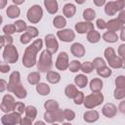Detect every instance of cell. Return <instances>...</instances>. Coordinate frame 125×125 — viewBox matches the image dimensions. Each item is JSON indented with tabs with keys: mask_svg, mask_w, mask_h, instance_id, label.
I'll return each instance as SVG.
<instances>
[{
	"mask_svg": "<svg viewBox=\"0 0 125 125\" xmlns=\"http://www.w3.org/2000/svg\"><path fill=\"white\" fill-rule=\"evenodd\" d=\"M122 25L123 24L117 19H112V20H110L106 22V29H107V31L115 32V31L121 30V28L123 27Z\"/></svg>",
	"mask_w": 125,
	"mask_h": 125,
	"instance_id": "obj_17",
	"label": "cell"
},
{
	"mask_svg": "<svg viewBox=\"0 0 125 125\" xmlns=\"http://www.w3.org/2000/svg\"><path fill=\"white\" fill-rule=\"evenodd\" d=\"M43 16V11L42 8L39 5H33L31 6L26 13V18L31 23H37L41 21Z\"/></svg>",
	"mask_w": 125,
	"mask_h": 125,
	"instance_id": "obj_6",
	"label": "cell"
},
{
	"mask_svg": "<svg viewBox=\"0 0 125 125\" xmlns=\"http://www.w3.org/2000/svg\"><path fill=\"white\" fill-rule=\"evenodd\" d=\"M2 30H3L4 34H6V35H12L13 33L17 32V28H16L14 23L13 24H6L5 26H3Z\"/></svg>",
	"mask_w": 125,
	"mask_h": 125,
	"instance_id": "obj_41",
	"label": "cell"
},
{
	"mask_svg": "<svg viewBox=\"0 0 125 125\" xmlns=\"http://www.w3.org/2000/svg\"><path fill=\"white\" fill-rule=\"evenodd\" d=\"M44 107L46 111H53L59 109V103L55 100H48L44 103Z\"/></svg>",
	"mask_w": 125,
	"mask_h": 125,
	"instance_id": "obj_30",
	"label": "cell"
},
{
	"mask_svg": "<svg viewBox=\"0 0 125 125\" xmlns=\"http://www.w3.org/2000/svg\"><path fill=\"white\" fill-rule=\"evenodd\" d=\"M118 55L121 59L125 58V44H121L118 47Z\"/></svg>",
	"mask_w": 125,
	"mask_h": 125,
	"instance_id": "obj_51",
	"label": "cell"
},
{
	"mask_svg": "<svg viewBox=\"0 0 125 125\" xmlns=\"http://www.w3.org/2000/svg\"><path fill=\"white\" fill-rule=\"evenodd\" d=\"M69 70L71 72H77L79 69H81V62L79 61H71L70 63H69V66H68Z\"/></svg>",
	"mask_w": 125,
	"mask_h": 125,
	"instance_id": "obj_42",
	"label": "cell"
},
{
	"mask_svg": "<svg viewBox=\"0 0 125 125\" xmlns=\"http://www.w3.org/2000/svg\"><path fill=\"white\" fill-rule=\"evenodd\" d=\"M45 44L47 51H49L51 54H55L59 49V43L54 34H47L45 36Z\"/></svg>",
	"mask_w": 125,
	"mask_h": 125,
	"instance_id": "obj_11",
	"label": "cell"
},
{
	"mask_svg": "<svg viewBox=\"0 0 125 125\" xmlns=\"http://www.w3.org/2000/svg\"><path fill=\"white\" fill-rule=\"evenodd\" d=\"M20 125H32V121L26 117H23V118H21Z\"/></svg>",
	"mask_w": 125,
	"mask_h": 125,
	"instance_id": "obj_55",
	"label": "cell"
},
{
	"mask_svg": "<svg viewBox=\"0 0 125 125\" xmlns=\"http://www.w3.org/2000/svg\"><path fill=\"white\" fill-rule=\"evenodd\" d=\"M93 69H94V65H93V62H84L81 64V70L84 73H91Z\"/></svg>",
	"mask_w": 125,
	"mask_h": 125,
	"instance_id": "obj_39",
	"label": "cell"
},
{
	"mask_svg": "<svg viewBox=\"0 0 125 125\" xmlns=\"http://www.w3.org/2000/svg\"><path fill=\"white\" fill-rule=\"evenodd\" d=\"M53 24L56 28H59V29L63 28L66 25V20L62 16H57L53 20Z\"/></svg>",
	"mask_w": 125,
	"mask_h": 125,
	"instance_id": "obj_29",
	"label": "cell"
},
{
	"mask_svg": "<svg viewBox=\"0 0 125 125\" xmlns=\"http://www.w3.org/2000/svg\"><path fill=\"white\" fill-rule=\"evenodd\" d=\"M25 108H26V106L24 105L23 103L18 102V103L16 104V106H15V110H14V111L18 112L19 114H22L23 112H25Z\"/></svg>",
	"mask_w": 125,
	"mask_h": 125,
	"instance_id": "obj_45",
	"label": "cell"
},
{
	"mask_svg": "<svg viewBox=\"0 0 125 125\" xmlns=\"http://www.w3.org/2000/svg\"><path fill=\"white\" fill-rule=\"evenodd\" d=\"M3 60L7 63H15L19 60V53L14 45H8L3 51Z\"/></svg>",
	"mask_w": 125,
	"mask_h": 125,
	"instance_id": "obj_5",
	"label": "cell"
},
{
	"mask_svg": "<svg viewBox=\"0 0 125 125\" xmlns=\"http://www.w3.org/2000/svg\"><path fill=\"white\" fill-rule=\"evenodd\" d=\"M71 54L77 58H82L85 55V48L80 43H73L70 47Z\"/></svg>",
	"mask_w": 125,
	"mask_h": 125,
	"instance_id": "obj_16",
	"label": "cell"
},
{
	"mask_svg": "<svg viewBox=\"0 0 125 125\" xmlns=\"http://www.w3.org/2000/svg\"><path fill=\"white\" fill-rule=\"evenodd\" d=\"M9 70H10V66H9L8 63H4L3 62V63L0 64V71L2 73H7Z\"/></svg>",
	"mask_w": 125,
	"mask_h": 125,
	"instance_id": "obj_52",
	"label": "cell"
},
{
	"mask_svg": "<svg viewBox=\"0 0 125 125\" xmlns=\"http://www.w3.org/2000/svg\"><path fill=\"white\" fill-rule=\"evenodd\" d=\"M62 13H63V16H65L66 18H72L76 13V8L73 4L67 3L63 6Z\"/></svg>",
	"mask_w": 125,
	"mask_h": 125,
	"instance_id": "obj_21",
	"label": "cell"
},
{
	"mask_svg": "<svg viewBox=\"0 0 125 125\" xmlns=\"http://www.w3.org/2000/svg\"><path fill=\"white\" fill-rule=\"evenodd\" d=\"M84 100H85V96H84V93H82V92H78V94L76 95V97L73 99L75 104H83L84 103Z\"/></svg>",
	"mask_w": 125,
	"mask_h": 125,
	"instance_id": "obj_48",
	"label": "cell"
},
{
	"mask_svg": "<svg viewBox=\"0 0 125 125\" xmlns=\"http://www.w3.org/2000/svg\"><path fill=\"white\" fill-rule=\"evenodd\" d=\"M7 90L10 93H14L19 99H24L26 97L27 92L21 82V75L19 71H13L11 73Z\"/></svg>",
	"mask_w": 125,
	"mask_h": 125,
	"instance_id": "obj_2",
	"label": "cell"
},
{
	"mask_svg": "<svg viewBox=\"0 0 125 125\" xmlns=\"http://www.w3.org/2000/svg\"><path fill=\"white\" fill-rule=\"evenodd\" d=\"M62 125H71V124H70V123H67V122H66V123H62Z\"/></svg>",
	"mask_w": 125,
	"mask_h": 125,
	"instance_id": "obj_63",
	"label": "cell"
},
{
	"mask_svg": "<svg viewBox=\"0 0 125 125\" xmlns=\"http://www.w3.org/2000/svg\"><path fill=\"white\" fill-rule=\"evenodd\" d=\"M104 58L106 59L107 62H108L109 61L113 60V59L116 57L115 51H114V49H113V48H111V47H108V48H106V49L104 50Z\"/></svg>",
	"mask_w": 125,
	"mask_h": 125,
	"instance_id": "obj_35",
	"label": "cell"
},
{
	"mask_svg": "<svg viewBox=\"0 0 125 125\" xmlns=\"http://www.w3.org/2000/svg\"><path fill=\"white\" fill-rule=\"evenodd\" d=\"M6 14H7L8 18H10V19H16V18L20 17L21 10L16 5H10L7 8V10H6Z\"/></svg>",
	"mask_w": 125,
	"mask_h": 125,
	"instance_id": "obj_20",
	"label": "cell"
},
{
	"mask_svg": "<svg viewBox=\"0 0 125 125\" xmlns=\"http://www.w3.org/2000/svg\"><path fill=\"white\" fill-rule=\"evenodd\" d=\"M13 3L17 6V5H20V4L24 3V0H13Z\"/></svg>",
	"mask_w": 125,
	"mask_h": 125,
	"instance_id": "obj_59",
	"label": "cell"
},
{
	"mask_svg": "<svg viewBox=\"0 0 125 125\" xmlns=\"http://www.w3.org/2000/svg\"><path fill=\"white\" fill-rule=\"evenodd\" d=\"M97 73H98L99 76L106 78V77H109L111 75V69L105 65V66H103V67L97 69Z\"/></svg>",
	"mask_w": 125,
	"mask_h": 125,
	"instance_id": "obj_34",
	"label": "cell"
},
{
	"mask_svg": "<svg viewBox=\"0 0 125 125\" xmlns=\"http://www.w3.org/2000/svg\"><path fill=\"white\" fill-rule=\"evenodd\" d=\"M83 18H84L85 21L91 22V21L96 18V12H95L93 9L88 8V9L84 10V12H83Z\"/></svg>",
	"mask_w": 125,
	"mask_h": 125,
	"instance_id": "obj_33",
	"label": "cell"
},
{
	"mask_svg": "<svg viewBox=\"0 0 125 125\" xmlns=\"http://www.w3.org/2000/svg\"><path fill=\"white\" fill-rule=\"evenodd\" d=\"M16 102H15V99L12 95L10 94H7L3 97L2 99V103H1V110L3 112H6V113H10L11 111H14L15 110V106H16Z\"/></svg>",
	"mask_w": 125,
	"mask_h": 125,
	"instance_id": "obj_9",
	"label": "cell"
},
{
	"mask_svg": "<svg viewBox=\"0 0 125 125\" xmlns=\"http://www.w3.org/2000/svg\"><path fill=\"white\" fill-rule=\"evenodd\" d=\"M117 20H118L122 24L125 23V10H122V11L119 13V15H118V17H117Z\"/></svg>",
	"mask_w": 125,
	"mask_h": 125,
	"instance_id": "obj_53",
	"label": "cell"
},
{
	"mask_svg": "<svg viewBox=\"0 0 125 125\" xmlns=\"http://www.w3.org/2000/svg\"><path fill=\"white\" fill-rule=\"evenodd\" d=\"M118 109L123 113L125 114V100H123L122 102H120L119 105H118Z\"/></svg>",
	"mask_w": 125,
	"mask_h": 125,
	"instance_id": "obj_56",
	"label": "cell"
},
{
	"mask_svg": "<svg viewBox=\"0 0 125 125\" xmlns=\"http://www.w3.org/2000/svg\"><path fill=\"white\" fill-rule=\"evenodd\" d=\"M120 39L122 41H125V26H123L120 30Z\"/></svg>",
	"mask_w": 125,
	"mask_h": 125,
	"instance_id": "obj_58",
	"label": "cell"
},
{
	"mask_svg": "<svg viewBox=\"0 0 125 125\" xmlns=\"http://www.w3.org/2000/svg\"><path fill=\"white\" fill-rule=\"evenodd\" d=\"M115 85L118 88H122L125 87V76L124 75H119L115 78Z\"/></svg>",
	"mask_w": 125,
	"mask_h": 125,
	"instance_id": "obj_46",
	"label": "cell"
},
{
	"mask_svg": "<svg viewBox=\"0 0 125 125\" xmlns=\"http://www.w3.org/2000/svg\"><path fill=\"white\" fill-rule=\"evenodd\" d=\"M102 111H103V114L107 117V118H112L116 115V112H117V107L113 104H110V103H107L105 104L103 108H102Z\"/></svg>",
	"mask_w": 125,
	"mask_h": 125,
	"instance_id": "obj_15",
	"label": "cell"
},
{
	"mask_svg": "<svg viewBox=\"0 0 125 125\" xmlns=\"http://www.w3.org/2000/svg\"><path fill=\"white\" fill-rule=\"evenodd\" d=\"M53 66V60L52 54L45 50L41 53L39 57V61L37 62V69L41 72H49Z\"/></svg>",
	"mask_w": 125,
	"mask_h": 125,
	"instance_id": "obj_3",
	"label": "cell"
},
{
	"mask_svg": "<svg viewBox=\"0 0 125 125\" xmlns=\"http://www.w3.org/2000/svg\"><path fill=\"white\" fill-rule=\"evenodd\" d=\"M44 6L46 8V10L48 11L49 14H56L58 12L59 9V5L58 2L56 0H45L44 1Z\"/></svg>",
	"mask_w": 125,
	"mask_h": 125,
	"instance_id": "obj_18",
	"label": "cell"
},
{
	"mask_svg": "<svg viewBox=\"0 0 125 125\" xmlns=\"http://www.w3.org/2000/svg\"><path fill=\"white\" fill-rule=\"evenodd\" d=\"M25 32H27L32 38H35V37L38 36V29L35 26H31V25L30 26H27Z\"/></svg>",
	"mask_w": 125,
	"mask_h": 125,
	"instance_id": "obj_47",
	"label": "cell"
},
{
	"mask_svg": "<svg viewBox=\"0 0 125 125\" xmlns=\"http://www.w3.org/2000/svg\"><path fill=\"white\" fill-rule=\"evenodd\" d=\"M121 67L125 69V58H124V59H122V65H121Z\"/></svg>",
	"mask_w": 125,
	"mask_h": 125,
	"instance_id": "obj_62",
	"label": "cell"
},
{
	"mask_svg": "<svg viewBox=\"0 0 125 125\" xmlns=\"http://www.w3.org/2000/svg\"><path fill=\"white\" fill-rule=\"evenodd\" d=\"M0 92H4L7 88H8V83L4 80V79H1L0 80Z\"/></svg>",
	"mask_w": 125,
	"mask_h": 125,
	"instance_id": "obj_54",
	"label": "cell"
},
{
	"mask_svg": "<svg viewBox=\"0 0 125 125\" xmlns=\"http://www.w3.org/2000/svg\"><path fill=\"white\" fill-rule=\"evenodd\" d=\"M37 115V109L35 106L33 105H27L25 108V117L30 119L31 121H33L36 118Z\"/></svg>",
	"mask_w": 125,
	"mask_h": 125,
	"instance_id": "obj_28",
	"label": "cell"
},
{
	"mask_svg": "<svg viewBox=\"0 0 125 125\" xmlns=\"http://www.w3.org/2000/svg\"><path fill=\"white\" fill-rule=\"evenodd\" d=\"M36 91L41 96H47V95L50 94L51 89H50V86L48 84H46V83H39V84L36 85Z\"/></svg>",
	"mask_w": 125,
	"mask_h": 125,
	"instance_id": "obj_25",
	"label": "cell"
},
{
	"mask_svg": "<svg viewBox=\"0 0 125 125\" xmlns=\"http://www.w3.org/2000/svg\"><path fill=\"white\" fill-rule=\"evenodd\" d=\"M103 88V81L102 79L100 78H94L91 80L90 82V89L93 93H96V92H101Z\"/></svg>",
	"mask_w": 125,
	"mask_h": 125,
	"instance_id": "obj_22",
	"label": "cell"
},
{
	"mask_svg": "<svg viewBox=\"0 0 125 125\" xmlns=\"http://www.w3.org/2000/svg\"><path fill=\"white\" fill-rule=\"evenodd\" d=\"M96 24H97V27H98L99 29H104V28H106V21H104L103 19L97 20Z\"/></svg>",
	"mask_w": 125,
	"mask_h": 125,
	"instance_id": "obj_50",
	"label": "cell"
},
{
	"mask_svg": "<svg viewBox=\"0 0 125 125\" xmlns=\"http://www.w3.org/2000/svg\"><path fill=\"white\" fill-rule=\"evenodd\" d=\"M64 94L67 98L69 99H74L76 97V95L78 94V90L76 88V86L72 85V84H69L66 86L65 90H64Z\"/></svg>",
	"mask_w": 125,
	"mask_h": 125,
	"instance_id": "obj_26",
	"label": "cell"
},
{
	"mask_svg": "<svg viewBox=\"0 0 125 125\" xmlns=\"http://www.w3.org/2000/svg\"><path fill=\"white\" fill-rule=\"evenodd\" d=\"M103 39L105 41V42H108V43H114L118 40V36L115 32H110V31H106L103 34Z\"/></svg>",
	"mask_w": 125,
	"mask_h": 125,
	"instance_id": "obj_31",
	"label": "cell"
},
{
	"mask_svg": "<svg viewBox=\"0 0 125 125\" xmlns=\"http://www.w3.org/2000/svg\"><path fill=\"white\" fill-rule=\"evenodd\" d=\"M31 39H32V37H31L27 32H24V33L21 34V37H20V41H21V44H27V43H29V42L31 41Z\"/></svg>",
	"mask_w": 125,
	"mask_h": 125,
	"instance_id": "obj_49",
	"label": "cell"
},
{
	"mask_svg": "<svg viewBox=\"0 0 125 125\" xmlns=\"http://www.w3.org/2000/svg\"><path fill=\"white\" fill-rule=\"evenodd\" d=\"M0 40H1V47H6L8 45H13V37L11 35H1L0 37Z\"/></svg>",
	"mask_w": 125,
	"mask_h": 125,
	"instance_id": "obj_36",
	"label": "cell"
},
{
	"mask_svg": "<svg viewBox=\"0 0 125 125\" xmlns=\"http://www.w3.org/2000/svg\"><path fill=\"white\" fill-rule=\"evenodd\" d=\"M74 83L79 88H84L88 83V77L84 74H78L74 77Z\"/></svg>",
	"mask_w": 125,
	"mask_h": 125,
	"instance_id": "obj_24",
	"label": "cell"
},
{
	"mask_svg": "<svg viewBox=\"0 0 125 125\" xmlns=\"http://www.w3.org/2000/svg\"><path fill=\"white\" fill-rule=\"evenodd\" d=\"M6 3H7L6 0H0V9L4 8V6L6 5Z\"/></svg>",
	"mask_w": 125,
	"mask_h": 125,
	"instance_id": "obj_60",
	"label": "cell"
},
{
	"mask_svg": "<svg viewBox=\"0 0 125 125\" xmlns=\"http://www.w3.org/2000/svg\"><path fill=\"white\" fill-rule=\"evenodd\" d=\"M57 36L63 42H71L75 38V33L71 29H62L57 32Z\"/></svg>",
	"mask_w": 125,
	"mask_h": 125,
	"instance_id": "obj_13",
	"label": "cell"
},
{
	"mask_svg": "<svg viewBox=\"0 0 125 125\" xmlns=\"http://www.w3.org/2000/svg\"><path fill=\"white\" fill-rule=\"evenodd\" d=\"M52 125H58V124H56V123H53V124H52Z\"/></svg>",
	"mask_w": 125,
	"mask_h": 125,
	"instance_id": "obj_64",
	"label": "cell"
},
{
	"mask_svg": "<svg viewBox=\"0 0 125 125\" xmlns=\"http://www.w3.org/2000/svg\"><path fill=\"white\" fill-rule=\"evenodd\" d=\"M99 117H100V115L97 110H88L83 115V119L88 123L96 122L99 119Z\"/></svg>",
	"mask_w": 125,
	"mask_h": 125,
	"instance_id": "obj_19",
	"label": "cell"
},
{
	"mask_svg": "<svg viewBox=\"0 0 125 125\" xmlns=\"http://www.w3.org/2000/svg\"><path fill=\"white\" fill-rule=\"evenodd\" d=\"M125 7V2L123 0H116V1H109L105 4L104 12L107 16H114L118 11H122Z\"/></svg>",
	"mask_w": 125,
	"mask_h": 125,
	"instance_id": "obj_7",
	"label": "cell"
},
{
	"mask_svg": "<svg viewBox=\"0 0 125 125\" xmlns=\"http://www.w3.org/2000/svg\"><path fill=\"white\" fill-rule=\"evenodd\" d=\"M93 62V65H94V68H96V69H99V68H101V67H103V66H105L106 64V62H104V59H102V58H100V57H98V58H95L94 59V61L92 62Z\"/></svg>",
	"mask_w": 125,
	"mask_h": 125,
	"instance_id": "obj_43",
	"label": "cell"
},
{
	"mask_svg": "<svg viewBox=\"0 0 125 125\" xmlns=\"http://www.w3.org/2000/svg\"><path fill=\"white\" fill-rule=\"evenodd\" d=\"M101 39V34L99 33V31H96L95 29L89 31L87 33V40L90 43H98Z\"/></svg>",
	"mask_w": 125,
	"mask_h": 125,
	"instance_id": "obj_27",
	"label": "cell"
},
{
	"mask_svg": "<svg viewBox=\"0 0 125 125\" xmlns=\"http://www.w3.org/2000/svg\"><path fill=\"white\" fill-rule=\"evenodd\" d=\"M21 114H19L16 111L6 113L1 117V123L3 125H17L21 123Z\"/></svg>",
	"mask_w": 125,
	"mask_h": 125,
	"instance_id": "obj_10",
	"label": "cell"
},
{
	"mask_svg": "<svg viewBox=\"0 0 125 125\" xmlns=\"http://www.w3.org/2000/svg\"><path fill=\"white\" fill-rule=\"evenodd\" d=\"M74 28L78 33L84 34V33H88L89 31L93 30L94 24L92 22H89V21H80V22H77L75 24Z\"/></svg>",
	"mask_w": 125,
	"mask_h": 125,
	"instance_id": "obj_14",
	"label": "cell"
},
{
	"mask_svg": "<svg viewBox=\"0 0 125 125\" xmlns=\"http://www.w3.org/2000/svg\"><path fill=\"white\" fill-rule=\"evenodd\" d=\"M34 125H46V124H45L43 121H40V120H39V121H36Z\"/></svg>",
	"mask_w": 125,
	"mask_h": 125,
	"instance_id": "obj_61",
	"label": "cell"
},
{
	"mask_svg": "<svg viewBox=\"0 0 125 125\" xmlns=\"http://www.w3.org/2000/svg\"><path fill=\"white\" fill-rule=\"evenodd\" d=\"M42 47H43V41L40 38L34 40L31 43V45L26 47L22 57V64L25 67H32L33 65H35V63H37L36 55L42 49Z\"/></svg>",
	"mask_w": 125,
	"mask_h": 125,
	"instance_id": "obj_1",
	"label": "cell"
},
{
	"mask_svg": "<svg viewBox=\"0 0 125 125\" xmlns=\"http://www.w3.org/2000/svg\"><path fill=\"white\" fill-rule=\"evenodd\" d=\"M68 66H69L68 55L66 54V52H61L56 61V67L59 70H65Z\"/></svg>",
	"mask_w": 125,
	"mask_h": 125,
	"instance_id": "obj_12",
	"label": "cell"
},
{
	"mask_svg": "<svg viewBox=\"0 0 125 125\" xmlns=\"http://www.w3.org/2000/svg\"><path fill=\"white\" fill-rule=\"evenodd\" d=\"M27 81L31 85H37V84H39L40 83L39 82L40 81V74H39V72L34 71V72L29 73L28 76H27Z\"/></svg>",
	"mask_w": 125,
	"mask_h": 125,
	"instance_id": "obj_32",
	"label": "cell"
},
{
	"mask_svg": "<svg viewBox=\"0 0 125 125\" xmlns=\"http://www.w3.org/2000/svg\"><path fill=\"white\" fill-rule=\"evenodd\" d=\"M63 114H64V118H65L67 121H71V120H73L74 117H75L74 111L71 110V109H69V108H65V109L63 110Z\"/></svg>",
	"mask_w": 125,
	"mask_h": 125,
	"instance_id": "obj_44",
	"label": "cell"
},
{
	"mask_svg": "<svg viewBox=\"0 0 125 125\" xmlns=\"http://www.w3.org/2000/svg\"><path fill=\"white\" fill-rule=\"evenodd\" d=\"M103 102H104V95L101 92H96V93H92L86 96L83 104L86 108L91 109V108H94L100 105Z\"/></svg>",
	"mask_w": 125,
	"mask_h": 125,
	"instance_id": "obj_4",
	"label": "cell"
},
{
	"mask_svg": "<svg viewBox=\"0 0 125 125\" xmlns=\"http://www.w3.org/2000/svg\"><path fill=\"white\" fill-rule=\"evenodd\" d=\"M113 96L116 100H122L123 98H125V87H122V88L116 87L114 90Z\"/></svg>",
	"mask_w": 125,
	"mask_h": 125,
	"instance_id": "obj_40",
	"label": "cell"
},
{
	"mask_svg": "<svg viewBox=\"0 0 125 125\" xmlns=\"http://www.w3.org/2000/svg\"><path fill=\"white\" fill-rule=\"evenodd\" d=\"M44 119L48 123H55V122H62L64 119V114L62 109H57L53 111H46L44 113Z\"/></svg>",
	"mask_w": 125,
	"mask_h": 125,
	"instance_id": "obj_8",
	"label": "cell"
},
{
	"mask_svg": "<svg viewBox=\"0 0 125 125\" xmlns=\"http://www.w3.org/2000/svg\"><path fill=\"white\" fill-rule=\"evenodd\" d=\"M46 79H47L50 83H52V84H57V83H59L60 80H61V75H60V73L51 70V71L47 72Z\"/></svg>",
	"mask_w": 125,
	"mask_h": 125,
	"instance_id": "obj_23",
	"label": "cell"
},
{
	"mask_svg": "<svg viewBox=\"0 0 125 125\" xmlns=\"http://www.w3.org/2000/svg\"><path fill=\"white\" fill-rule=\"evenodd\" d=\"M16 28H17V32H22V31H25L26 28H27V25L25 23L24 21L22 20H18L16 21V22H14Z\"/></svg>",
	"mask_w": 125,
	"mask_h": 125,
	"instance_id": "obj_37",
	"label": "cell"
},
{
	"mask_svg": "<svg viewBox=\"0 0 125 125\" xmlns=\"http://www.w3.org/2000/svg\"><path fill=\"white\" fill-rule=\"evenodd\" d=\"M94 4L98 7H101V6H103L106 3H105V0H94Z\"/></svg>",
	"mask_w": 125,
	"mask_h": 125,
	"instance_id": "obj_57",
	"label": "cell"
},
{
	"mask_svg": "<svg viewBox=\"0 0 125 125\" xmlns=\"http://www.w3.org/2000/svg\"><path fill=\"white\" fill-rule=\"evenodd\" d=\"M108 65L110 66V67H112V68H119V67H121V65H122V59L120 58V57H115L113 60H111V61H109L108 62Z\"/></svg>",
	"mask_w": 125,
	"mask_h": 125,
	"instance_id": "obj_38",
	"label": "cell"
}]
</instances>
